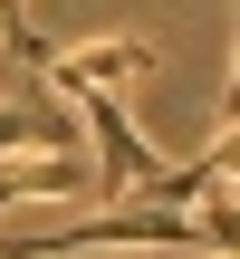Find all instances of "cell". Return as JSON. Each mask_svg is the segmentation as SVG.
Wrapping results in <instances>:
<instances>
[{
    "mask_svg": "<svg viewBox=\"0 0 240 259\" xmlns=\"http://www.w3.org/2000/svg\"><path fill=\"white\" fill-rule=\"evenodd\" d=\"M38 67H48V87H58V96H87V87L125 96V87L154 67V38H87V48H48Z\"/></svg>",
    "mask_w": 240,
    "mask_h": 259,
    "instance_id": "2",
    "label": "cell"
},
{
    "mask_svg": "<svg viewBox=\"0 0 240 259\" xmlns=\"http://www.w3.org/2000/svg\"><path fill=\"white\" fill-rule=\"evenodd\" d=\"M0 38H10V58H29V67L48 58V38L29 29V0H0Z\"/></svg>",
    "mask_w": 240,
    "mask_h": 259,
    "instance_id": "4",
    "label": "cell"
},
{
    "mask_svg": "<svg viewBox=\"0 0 240 259\" xmlns=\"http://www.w3.org/2000/svg\"><path fill=\"white\" fill-rule=\"evenodd\" d=\"M67 250H212L231 259V221H192V211H164V202H106L67 231H0V259H67Z\"/></svg>",
    "mask_w": 240,
    "mask_h": 259,
    "instance_id": "1",
    "label": "cell"
},
{
    "mask_svg": "<svg viewBox=\"0 0 240 259\" xmlns=\"http://www.w3.org/2000/svg\"><path fill=\"white\" fill-rule=\"evenodd\" d=\"M10 154H77V115L58 96H10L0 106V163Z\"/></svg>",
    "mask_w": 240,
    "mask_h": 259,
    "instance_id": "3",
    "label": "cell"
}]
</instances>
